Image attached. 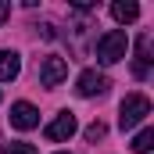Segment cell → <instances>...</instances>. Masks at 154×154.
Segmentation results:
<instances>
[{"label": "cell", "instance_id": "3957f363", "mask_svg": "<svg viewBox=\"0 0 154 154\" xmlns=\"http://www.w3.org/2000/svg\"><path fill=\"white\" fill-rule=\"evenodd\" d=\"M108 75L104 72H97V68H86V72H79L75 79V93L79 97H100V93H108Z\"/></svg>", "mask_w": 154, "mask_h": 154}, {"label": "cell", "instance_id": "7c38bea8", "mask_svg": "<svg viewBox=\"0 0 154 154\" xmlns=\"http://www.w3.org/2000/svg\"><path fill=\"white\" fill-rule=\"evenodd\" d=\"M0 154H39V151L32 147V143H4Z\"/></svg>", "mask_w": 154, "mask_h": 154}, {"label": "cell", "instance_id": "30bf717a", "mask_svg": "<svg viewBox=\"0 0 154 154\" xmlns=\"http://www.w3.org/2000/svg\"><path fill=\"white\" fill-rule=\"evenodd\" d=\"M151 147H154V129H140L136 140H133V151L136 154H151Z\"/></svg>", "mask_w": 154, "mask_h": 154}, {"label": "cell", "instance_id": "ba28073f", "mask_svg": "<svg viewBox=\"0 0 154 154\" xmlns=\"http://www.w3.org/2000/svg\"><path fill=\"white\" fill-rule=\"evenodd\" d=\"M22 72V57L14 50H0V82H11Z\"/></svg>", "mask_w": 154, "mask_h": 154}, {"label": "cell", "instance_id": "8fae6325", "mask_svg": "<svg viewBox=\"0 0 154 154\" xmlns=\"http://www.w3.org/2000/svg\"><path fill=\"white\" fill-rule=\"evenodd\" d=\"M104 136H108V125H104V122H90V125H86V140H90V143H97V140H104Z\"/></svg>", "mask_w": 154, "mask_h": 154}, {"label": "cell", "instance_id": "52a82bcc", "mask_svg": "<svg viewBox=\"0 0 154 154\" xmlns=\"http://www.w3.org/2000/svg\"><path fill=\"white\" fill-rule=\"evenodd\" d=\"M136 79H147V72H151V36L143 32V36L136 39Z\"/></svg>", "mask_w": 154, "mask_h": 154}, {"label": "cell", "instance_id": "4fadbf2b", "mask_svg": "<svg viewBox=\"0 0 154 154\" xmlns=\"http://www.w3.org/2000/svg\"><path fill=\"white\" fill-rule=\"evenodd\" d=\"M7 18H11V4H7V0H0V25H4Z\"/></svg>", "mask_w": 154, "mask_h": 154}, {"label": "cell", "instance_id": "5bb4252c", "mask_svg": "<svg viewBox=\"0 0 154 154\" xmlns=\"http://www.w3.org/2000/svg\"><path fill=\"white\" fill-rule=\"evenodd\" d=\"M61 154H65V151H61Z\"/></svg>", "mask_w": 154, "mask_h": 154}, {"label": "cell", "instance_id": "5b68a950", "mask_svg": "<svg viewBox=\"0 0 154 154\" xmlns=\"http://www.w3.org/2000/svg\"><path fill=\"white\" fill-rule=\"evenodd\" d=\"M75 129H79V125H75V115H72V111H61V115L43 129V136H47L50 143H61V140H68Z\"/></svg>", "mask_w": 154, "mask_h": 154}, {"label": "cell", "instance_id": "277c9868", "mask_svg": "<svg viewBox=\"0 0 154 154\" xmlns=\"http://www.w3.org/2000/svg\"><path fill=\"white\" fill-rule=\"evenodd\" d=\"M65 79H68V61H65V57H57V54L43 57V65H39V82H43V86H57V82H65Z\"/></svg>", "mask_w": 154, "mask_h": 154}, {"label": "cell", "instance_id": "7a4b0ae2", "mask_svg": "<svg viewBox=\"0 0 154 154\" xmlns=\"http://www.w3.org/2000/svg\"><path fill=\"white\" fill-rule=\"evenodd\" d=\"M147 115H151V100H147L143 93H129V97L122 100V108H118V125L129 133V129H136Z\"/></svg>", "mask_w": 154, "mask_h": 154}, {"label": "cell", "instance_id": "9c48e42d", "mask_svg": "<svg viewBox=\"0 0 154 154\" xmlns=\"http://www.w3.org/2000/svg\"><path fill=\"white\" fill-rule=\"evenodd\" d=\"M111 18L122 22V25H125V22H136V18H140V7H136L133 0H115V4H111Z\"/></svg>", "mask_w": 154, "mask_h": 154}, {"label": "cell", "instance_id": "6da1fadb", "mask_svg": "<svg viewBox=\"0 0 154 154\" xmlns=\"http://www.w3.org/2000/svg\"><path fill=\"white\" fill-rule=\"evenodd\" d=\"M125 54H129V36L122 29H111L97 39V61L100 65H118Z\"/></svg>", "mask_w": 154, "mask_h": 154}, {"label": "cell", "instance_id": "8992f818", "mask_svg": "<svg viewBox=\"0 0 154 154\" xmlns=\"http://www.w3.org/2000/svg\"><path fill=\"white\" fill-rule=\"evenodd\" d=\"M11 125L22 129V133H25V129H36L39 125V111L29 100H18V104H11Z\"/></svg>", "mask_w": 154, "mask_h": 154}]
</instances>
